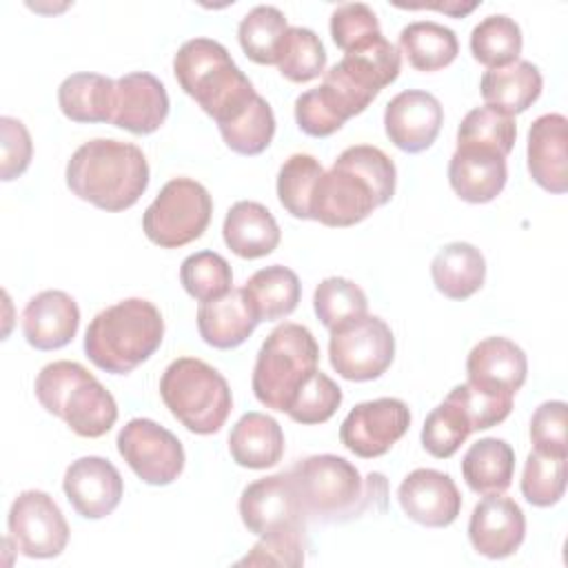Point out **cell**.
<instances>
[{
    "mask_svg": "<svg viewBox=\"0 0 568 568\" xmlns=\"http://www.w3.org/2000/svg\"><path fill=\"white\" fill-rule=\"evenodd\" d=\"M0 133H2L0 175L4 182H11L29 169L31 155H33V142L27 126L11 115L0 118Z\"/></svg>",
    "mask_w": 568,
    "mask_h": 568,
    "instance_id": "f907efd6",
    "label": "cell"
},
{
    "mask_svg": "<svg viewBox=\"0 0 568 568\" xmlns=\"http://www.w3.org/2000/svg\"><path fill=\"white\" fill-rule=\"evenodd\" d=\"M217 129L231 151L240 155H260L275 135V115L271 104L262 95H255L242 113L217 124Z\"/></svg>",
    "mask_w": 568,
    "mask_h": 568,
    "instance_id": "8d00e7d4",
    "label": "cell"
},
{
    "mask_svg": "<svg viewBox=\"0 0 568 568\" xmlns=\"http://www.w3.org/2000/svg\"><path fill=\"white\" fill-rule=\"evenodd\" d=\"M342 404V388L320 368L313 371L295 390L286 415L304 426L328 422Z\"/></svg>",
    "mask_w": 568,
    "mask_h": 568,
    "instance_id": "7bdbcfd3",
    "label": "cell"
},
{
    "mask_svg": "<svg viewBox=\"0 0 568 568\" xmlns=\"http://www.w3.org/2000/svg\"><path fill=\"white\" fill-rule=\"evenodd\" d=\"M382 36L375 11L364 2H344L331 13V38L346 53Z\"/></svg>",
    "mask_w": 568,
    "mask_h": 568,
    "instance_id": "7dc6e473",
    "label": "cell"
},
{
    "mask_svg": "<svg viewBox=\"0 0 568 568\" xmlns=\"http://www.w3.org/2000/svg\"><path fill=\"white\" fill-rule=\"evenodd\" d=\"M304 564V532H277L260 537L237 566H291Z\"/></svg>",
    "mask_w": 568,
    "mask_h": 568,
    "instance_id": "681fc988",
    "label": "cell"
},
{
    "mask_svg": "<svg viewBox=\"0 0 568 568\" xmlns=\"http://www.w3.org/2000/svg\"><path fill=\"white\" fill-rule=\"evenodd\" d=\"M517 138V122L488 104L470 109L457 129V149H479L506 158Z\"/></svg>",
    "mask_w": 568,
    "mask_h": 568,
    "instance_id": "e575fe53",
    "label": "cell"
},
{
    "mask_svg": "<svg viewBox=\"0 0 568 568\" xmlns=\"http://www.w3.org/2000/svg\"><path fill=\"white\" fill-rule=\"evenodd\" d=\"M528 173L548 193L568 189V120L561 113H544L528 129Z\"/></svg>",
    "mask_w": 568,
    "mask_h": 568,
    "instance_id": "7402d4cb",
    "label": "cell"
},
{
    "mask_svg": "<svg viewBox=\"0 0 568 568\" xmlns=\"http://www.w3.org/2000/svg\"><path fill=\"white\" fill-rule=\"evenodd\" d=\"M526 537V517L519 504L504 493L484 495L473 508L468 539L488 559H506L519 550Z\"/></svg>",
    "mask_w": 568,
    "mask_h": 568,
    "instance_id": "d6986e66",
    "label": "cell"
},
{
    "mask_svg": "<svg viewBox=\"0 0 568 568\" xmlns=\"http://www.w3.org/2000/svg\"><path fill=\"white\" fill-rule=\"evenodd\" d=\"M288 473L297 486L306 519L344 524L368 510H386V477L382 473L362 477L355 464L339 455L324 453L297 459Z\"/></svg>",
    "mask_w": 568,
    "mask_h": 568,
    "instance_id": "7a4b0ae2",
    "label": "cell"
},
{
    "mask_svg": "<svg viewBox=\"0 0 568 568\" xmlns=\"http://www.w3.org/2000/svg\"><path fill=\"white\" fill-rule=\"evenodd\" d=\"M442 122V102L422 89H406L397 93L384 109L386 135L406 153L426 151L437 140Z\"/></svg>",
    "mask_w": 568,
    "mask_h": 568,
    "instance_id": "e0dca14e",
    "label": "cell"
},
{
    "mask_svg": "<svg viewBox=\"0 0 568 568\" xmlns=\"http://www.w3.org/2000/svg\"><path fill=\"white\" fill-rule=\"evenodd\" d=\"M253 313L260 322H275L288 317L302 297V284L295 271L273 264L255 271L242 286Z\"/></svg>",
    "mask_w": 568,
    "mask_h": 568,
    "instance_id": "4dcf8cb0",
    "label": "cell"
},
{
    "mask_svg": "<svg viewBox=\"0 0 568 568\" xmlns=\"http://www.w3.org/2000/svg\"><path fill=\"white\" fill-rule=\"evenodd\" d=\"M260 324L242 288H231L226 295L197 306V331L200 337L220 351L244 344L255 326Z\"/></svg>",
    "mask_w": 568,
    "mask_h": 568,
    "instance_id": "cb8c5ba5",
    "label": "cell"
},
{
    "mask_svg": "<svg viewBox=\"0 0 568 568\" xmlns=\"http://www.w3.org/2000/svg\"><path fill=\"white\" fill-rule=\"evenodd\" d=\"M169 115L164 84L146 71H133L115 80L111 124L135 135L158 131Z\"/></svg>",
    "mask_w": 568,
    "mask_h": 568,
    "instance_id": "ffe728a7",
    "label": "cell"
},
{
    "mask_svg": "<svg viewBox=\"0 0 568 568\" xmlns=\"http://www.w3.org/2000/svg\"><path fill=\"white\" fill-rule=\"evenodd\" d=\"M462 475L477 495L506 493L515 475V450L497 437L477 439L462 457Z\"/></svg>",
    "mask_w": 568,
    "mask_h": 568,
    "instance_id": "f546056e",
    "label": "cell"
},
{
    "mask_svg": "<svg viewBox=\"0 0 568 568\" xmlns=\"http://www.w3.org/2000/svg\"><path fill=\"white\" fill-rule=\"evenodd\" d=\"M275 67L291 82H308L324 75L326 51L320 36L306 27H288L282 36Z\"/></svg>",
    "mask_w": 568,
    "mask_h": 568,
    "instance_id": "f35d334b",
    "label": "cell"
},
{
    "mask_svg": "<svg viewBox=\"0 0 568 568\" xmlns=\"http://www.w3.org/2000/svg\"><path fill=\"white\" fill-rule=\"evenodd\" d=\"M402 55L393 42L382 36L351 49L344 58L324 71L322 84L337 100L346 118L359 115L377 98V93L397 80Z\"/></svg>",
    "mask_w": 568,
    "mask_h": 568,
    "instance_id": "9c48e42d",
    "label": "cell"
},
{
    "mask_svg": "<svg viewBox=\"0 0 568 568\" xmlns=\"http://www.w3.org/2000/svg\"><path fill=\"white\" fill-rule=\"evenodd\" d=\"M410 410L397 397H379L351 408L339 426V442L357 457L386 455L408 430Z\"/></svg>",
    "mask_w": 568,
    "mask_h": 568,
    "instance_id": "9a60e30c",
    "label": "cell"
},
{
    "mask_svg": "<svg viewBox=\"0 0 568 568\" xmlns=\"http://www.w3.org/2000/svg\"><path fill=\"white\" fill-rule=\"evenodd\" d=\"M293 109L300 131L313 138H328L348 120L324 84L300 93Z\"/></svg>",
    "mask_w": 568,
    "mask_h": 568,
    "instance_id": "f6af8a7d",
    "label": "cell"
},
{
    "mask_svg": "<svg viewBox=\"0 0 568 568\" xmlns=\"http://www.w3.org/2000/svg\"><path fill=\"white\" fill-rule=\"evenodd\" d=\"M448 402H453L464 417L468 419L473 430H486L497 424H501L510 410H513V397H501L488 390H481L473 384H457L448 395Z\"/></svg>",
    "mask_w": 568,
    "mask_h": 568,
    "instance_id": "bcb514c9",
    "label": "cell"
},
{
    "mask_svg": "<svg viewBox=\"0 0 568 568\" xmlns=\"http://www.w3.org/2000/svg\"><path fill=\"white\" fill-rule=\"evenodd\" d=\"M62 490L78 515L84 519H102L118 508L124 495V481L109 459L87 455L69 464Z\"/></svg>",
    "mask_w": 568,
    "mask_h": 568,
    "instance_id": "2e32d148",
    "label": "cell"
},
{
    "mask_svg": "<svg viewBox=\"0 0 568 568\" xmlns=\"http://www.w3.org/2000/svg\"><path fill=\"white\" fill-rule=\"evenodd\" d=\"M115 80L102 73H71L58 87L60 111L71 122H111Z\"/></svg>",
    "mask_w": 568,
    "mask_h": 568,
    "instance_id": "1f68e13d",
    "label": "cell"
},
{
    "mask_svg": "<svg viewBox=\"0 0 568 568\" xmlns=\"http://www.w3.org/2000/svg\"><path fill=\"white\" fill-rule=\"evenodd\" d=\"M222 235L226 246L244 260H257L273 253L282 237L273 213L253 200H240L226 211Z\"/></svg>",
    "mask_w": 568,
    "mask_h": 568,
    "instance_id": "484cf974",
    "label": "cell"
},
{
    "mask_svg": "<svg viewBox=\"0 0 568 568\" xmlns=\"http://www.w3.org/2000/svg\"><path fill=\"white\" fill-rule=\"evenodd\" d=\"M506 180V158L490 151L457 149L448 162L450 189L470 204H486L495 200L504 191Z\"/></svg>",
    "mask_w": 568,
    "mask_h": 568,
    "instance_id": "d4e9b609",
    "label": "cell"
},
{
    "mask_svg": "<svg viewBox=\"0 0 568 568\" xmlns=\"http://www.w3.org/2000/svg\"><path fill=\"white\" fill-rule=\"evenodd\" d=\"M7 528L9 544L31 559L58 557L69 541V524L44 490H22L9 508Z\"/></svg>",
    "mask_w": 568,
    "mask_h": 568,
    "instance_id": "4fadbf2b",
    "label": "cell"
},
{
    "mask_svg": "<svg viewBox=\"0 0 568 568\" xmlns=\"http://www.w3.org/2000/svg\"><path fill=\"white\" fill-rule=\"evenodd\" d=\"M313 308L317 320L328 328L353 322L368 311L366 293L348 277H326L313 293Z\"/></svg>",
    "mask_w": 568,
    "mask_h": 568,
    "instance_id": "60d3db41",
    "label": "cell"
},
{
    "mask_svg": "<svg viewBox=\"0 0 568 568\" xmlns=\"http://www.w3.org/2000/svg\"><path fill=\"white\" fill-rule=\"evenodd\" d=\"M160 397L169 413L195 435L217 433L233 408L224 375L197 357H178L164 368Z\"/></svg>",
    "mask_w": 568,
    "mask_h": 568,
    "instance_id": "52a82bcc",
    "label": "cell"
},
{
    "mask_svg": "<svg viewBox=\"0 0 568 568\" xmlns=\"http://www.w3.org/2000/svg\"><path fill=\"white\" fill-rule=\"evenodd\" d=\"M399 49L413 69L430 73L457 58L459 42L453 29L433 20H417L399 31Z\"/></svg>",
    "mask_w": 568,
    "mask_h": 568,
    "instance_id": "d6a6232c",
    "label": "cell"
},
{
    "mask_svg": "<svg viewBox=\"0 0 568 568\" xmlns=\"http://www.w3.org/2000/svg\"><path fill=\"white\" fill-rule=\"evenodd\" d=\"M430 277L444 297L466 300L484 286L486 260L477 246L468 242H450L433 257Z\"/></svg>",
    "mask_w": 568,
    "mask_h": 568,
    "instance_id": "f1b7e54d",
    "label": "cell"
},
{
    "mask_svg": "<svg viewBox=\"0 0 568 568\" xmlns=\"http://www.w3.org/2000/svg\"><path fill=\"white\" fill-rule=\"evenodd\" d=\"M286 29V16L277 7L257 4L240 20L237 40L248 60L257 64H275L277 49Z\"/></svg>",
    "mask_w": 568,
    "mask_h": 568,
    "instance_id": "74e56055",
    "label": "cell"
},
{
    "mask_svg": "<svg viewBox=\"0 0 568 568\" xmlns=\"http://www.w3.org/2000/svg\"><path fill=\"white\" fill-rule=\"evenodd\" d=\"M42 408L60 417L80 437H102L118 422L113 395L78 362L47 364L33 384Z\"/></svg>",
    "mask_w": 568,
    "mask_h": 568,
    "instance_id": "8992f818",
    "label": "cell"
},
{
    "mask_svg": "<svg viewBox=\"0 0 568 568\" xmlns=\"http://www.w3.org/2000/svg\"><path fill=\"white\" fill-rule=\"evenodd\" d=\"M324 175L320 160L308 153H293L277 173L280 204L297 220H313V200Z\"/></svg>",
    "mask_w": 568,
    "mask_h": 568,
    "instance_id": "d590c367",
    "label": "cell"
},
{
    "mask_svg": "<svg viewBox=\"0 0 568 568\" xmlns=\"http://www.w3.org/2000/svg\"><path fill=\"white\" fill-rule=\"evenodd\" d=\"M541 71L530 60H517L499 69H488L479 80L484 102L513 118L532 106V102L541 95Z\"/></svg>",
    "mask_w": 568,
    "mask_h": 568,
    "instance_id": "83f0119b",
    "label": "cell"
},
{
    "mask_svg": "<svg viewBox=\"0 0 568 568\" xmlns=\"http://www.w3.org/2000/svg\"><path fill=\"white\" fill-rule=\"evenodd\" d=\"M184 291L197 302H209L226 295L233 286L231 264L215 251H197L180 266Z\"/></svg>",
    "mask_w": 568,
    "mask_h": 568,
    "instance_id": "b9f144b4",
    "label": "cell"
},
{
    "mask_svg": "<svg viewBox=\"0 0 568 568\" xmlns=\"http://www.w3.org/2000/svg\"><path fill=\"white\" fill-rule=\"evenodd\" d=\"M568 457L530 450L521 473V495L537 508L555 506L566 493Z\"/></svg>",
    "mask_w": 568,
    "mask_h": 568,
    "instance_id": "ab89813d",
    "label": "cell"
},
{
    "mask_svg": "<svg viewBox=\"0 0 568 568\" xmlns=\"http://www.w3.org/2000/svg\"><path fill=\"white\" fill-rule=\"evenodd\" d=\"M568 406L561 399L544 402L530 417V442L535 450L568 457Z\"/></svg>",
    "mask_w": 568,
    "mask_h": 568,
    "instance_id": "c3c4849f",
    "label": "cell"
},
{
    "mask_svg": "<svg viewBox=\"0 0 568 568\" xmlns=\"http://www.w3.org/2000/svg\"><path fill=\"white\" fill-rule=\"evenodd\" d=\"M115 444L122 459L144 484L166 486L184 470L182 442L153 419H129L118 433Z\"/></svg>",
    "mask_w": 568,
    "mask_h": 568,
    "instance_id": "7c38bea8",
    "label": "cell"
},
{
    "mask_svg": "<svg viewBox=\"0 0 568 568\" xmlns=\"http://www.w3.org/2000/svg\"><path fill=\"white\" fill-rule=\"evenodd\" d=\"M320 346L313 333L293 322L275 326L260 346L253 368V395L271 410L286 413L295 390L317 371Z\"/></svg>",
    "mask_w": 568,
    "mask_h": 568,
    "instance_id": "ba28073f",
    "label": "cell"
},
{
    "mask_svg": "<svg viewBox=\"0 0 568 568\" xmlns=\"http://www.w3.org/2000/svg\"><path fill=\"white\" fill-rule=\"evenodd\" d=\"M213 213L209 191L191 178L169 180L142 215L144 235L162 248H180L197 240Z\"/></svg>",
    "mask_w": 568,
    "mask_h": 568,
    "instance_id": "30bf717a",
    "label": "cell"
},
{
    "mask_svg": "<svg viewBox=\"0 0 568 568\" xmlns=\"http://www.w3.org/2000/svg\"><path fill=\"white\" fill-rule=\"evenodd\" d=\"M67 186L102 211L131 209L149 186V162L140 146L111 138L80 144L67 162Z\"/></svg>",
    "mask_w": 568,
    "mask_h": 568,
    "instance_id": "3957f363",
    "label": "cell"
},
{
    "mask_svg": "<svg viewBox=\"0 0 568 568\" xmlns=\"http://www.w3.org/2000/svg\"><path fill=\"white\" fill-rule=\"evenodd\" d=\"M521 47L524 38L519 24L504 13L486 16L470 31V53L479 64L488 69L517 62Z\"/></svg>",
    "mask_w": 568,
    "mask_h": 568,
    "instance_id": "836d02e7",
    "label": "cell"
},
{
    "mask_svg": "<svg viewBox=\"0 0 568 568\" xmlns=\"http://www.w3.org/2000/svg\"><path fill=\"white\" fill-rule=\"evenodd\" d=\"M395 357L390 326L377 315H362L331 331L328 362L348 382H371L388 371Z\"/></svg>",
    "mask_w": 568,
    "mask_h": 568,
    "instance_id": "8fae6325",
    "label": "cell"
},
{
    "mask_svg": "<svg viewBox=\"0 0 568 568\" xmlns=\"http://www.w3.org/2000/svg\"><path fill=\"white\" fill-rule=\"evenodd\" d=\"M473 433L464 413L448 399L435 406L422 426V446L437 459L453 457Z\"/></svg>",
    "mask_w": 568,
    "mask_h": 568,
    "instance_id": "ee69618b",
    "label": "cell"
},
{
    "mask_svg": "<svg viewBox=\"0 0 568 568\" xmlns=\"http://www.w3.org/2000/svg\"><path fill=\"white\" fill-rule=\"evenodd\" d=\"M229 453L242 468H271L284 455L282 426L266 413H244L229 433Z\"/></svg>",
    "mask_w": 568,
    "mask_h": 568,
    "instance_id": "4316f807",
    "label": "cell"
},
{
    "mask_svg": "<svg viewBox=\"0 0 568 568\" xmlns=\"http://www.w3.org/2000/svg\"><path fill=\"white\" fill-rule=\"evenodd\" d=\"M173 73L182 91L191 95L215 124L233 120L257 95L226 47L211 38L186 40L173 58Z\"/></svg>",
    "mask_w": 568,
    "mask_h": 568,
    "instance_id": "5b68a950",
    "label": "cell"
},
{
    "mask_svg": "<svg viewBox=\"0 0 568 568\" xmlns=\"http://www.w3.org/2000/svg\"><path fill=\"white\" fill-rule=\"evenodd\" d=\"M162 337L164 320L158 306L142 297H129L91 320L84 333V353L100 371L126 375L160 348Z\"/></svg>",
    "mask_w": 568,
    "mask_h": 568,
    "instance_id": "277c9868",
    "label": "cell"
},
{
    "mask_svg": "<svg viewBox=\"0 0 568 568\" xmlns=\"http://www.w3.org/2000/svg\"><path fill=\"white\" fill-rule=\"evenodd\" d=\"M468 384L501 395L515 397L528 375V359L521 346L508 337H486L477 342L466 357Z\"/></svg>",
    "mask_w": 568,
    "mask_h": 568,
    "instance_id": "44dd1931",
    "label": "cell"
},
{
    "mask_svg": "<svg viewBox=\"0 0 568 568\" xmlns=\"http://www.w3.org/2000/svg\"><path fill=\"white\" fill-rule=\"evenodd\" d=\"M479 2H468V4H410V9H437V11H444V13H450V16H466L470 13Z\"/></svg>",
    "mask_w": 568,
    "mask_h": 568,
    "instance_id": "816d5d0a",
    "label": "cell"
},
{
    "mask_svg": "<svg viewBox=\"0 0 568 568\" xmlns=\"http://www.w3.org/2000/svg\"><path fill=\"white\" fill-rule=\"evenodd\" d=\"M397 499L408 519L426 528L450 526L462 510V495L448 473L415 468L397 488Z\"/></svg>",
    "mask_w": 568,
    "mask_h": 568,
    "instance_id": "ac0fdd59",
    "label": "cell"
},
{
    "mask_svg": "<svg viewBox=\"0 0 568 568\" xmlns=\"http://www.w3.org/2000/svg\"><path fill=\"white\" fill-rule=\"evenodd\" d=\"M237 508L246 530L257 537L306 532V513L288 470L251 481L242 490Z\"/></svg>",
    "mask_w": 568,
    "mask_h": 568,
    "instance_id": "5bb4252c",
    "label": "cell"
},
{
    "mask_svg": "<svg viewBox=\"0 0 568 568\" xmlns=\"http://www.w3.org/2000/svg\"><path fill=\"white\" fill-rule=\"evenodd\" d=\"M80 326V308L75 300L58 288L36 293L22 311V333L29 346L38 351H55L67 346Z\"/></svg>",
    "mask_w": 568,
    "mask_h": 568,
    "instance_id": "603a6c76",
    "label": "cell"
},
{
    "mask_svg": "<svg viewBox=\"0 0 568 568\" xmlns=\"http://www.w3.org/2000/svg\"><path fill=\"white\" fill-rule=\"evenodd\" d=\"M397 169L377 146L355 144L344 149L324 171L315 200L313 220L324 226H353L395 195Z\"/></svg>",
    "mask_w": 568,
    "mask_h": 568,
    "instance_id": "6da1fadb",
    "label": "cell"
}]
</instances>
